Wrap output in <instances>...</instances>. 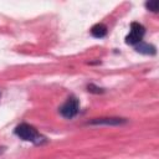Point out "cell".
<instances>
[{
    "instance_id": "obj_4",
    "label": "cell",
    "mask_w": 159,
    "mask_h": 159,
    "mask_svg": "<svg viewBox=\"0 0 159 159\" xmlns=\"http://www.w3.org/2000/svg\"><path fill=\"white\" fill-rule=\"evenodd\" d=\"M127 123V119L118 117H107V118H94L88 122L92 125H120Z\"/></svg>"
},
{
    "instance_id": "obj_6",
    "label": "cell",
    "mask_w": 159,
    "mask_h": 159,
    "mask_svg": "<svg viewBox=\"0 0 159 159\" xmlns=\"http://www.w3.org/2000/svg\"><path fill=\"white\" fill-rule=\"evenodd\" d=\"M107 26L104 25V24H96V25H93L92 27H91V34H92V36L93 37H97V39H102V37H104L106 35H107Z\"/></svg>"
},
{
    "instance_id": "obj_2",
    "label": "cell",
    "mask_w": 159,
    "mask_h": 159,
    "mask_svg": "<svg viewBox=\"0 0 159 159\" xmlns=\"http://www.w3.org/2000/svg\"><path fill=\"white\" fill-rule=\"evenodd\" d=\"M78 111H80V102H78V99H77L76 97H73V96L70 97V98L60 107V113H61V116L65 117V118H67V119H71V118L76 117L77 113H78Z\"/></svg>"
},
{
    "instance_id": "obj_1",
    "label": "cell",
    "mask_w": 159,
    "mask_h": 159,
    "mask_svg": "<svg viewBox=\"0 0 159 159\" xmlns=\"http://www.w3.org/2000/svg\"><path fill=\"white\" fill-rule=\"evenodd\" d=\"M14 133L22 140H26V142H31L34 144H42L46 142V138L43 135H41L37 129L29 124V123H20L19 125H16Z\"/></svg>"
},
{
    "instance_id": "obj_9",
    "label": "cell",
    "mask_w": 159,
    "mask_h": 159,
    "mask_svg": "<svg viewBox=\"0 0 159 159\" xmlns=\"http://www.w3.org/2000/svg\"><path fill=\"white\" fill-rule=\"evenodd\" d=\"M4 150H5V147H0V154H2Z\"/></svg>"
},
{
    "instance_id": "obj_8",
    "label": "cell",
    "mask_w": 159,
    "mask_h": 159,
    "mask_svg": "<svg viewBox=\"0 0 159 159\" xmlns=\"http://www.w3.org/2000/svg\"><path fill=\"white\" fill-rule=\"evenodd\" d=\"M87 89H88V92L96 93V94H99V93H103V92H104L103 88H99L98 86H96V84H93V83L88 84V86H87Z\"/></svg>"
},
{
    "instance_id": "obj_3",
    "label": "cell",
    "mask_w": 159,
    "mask_h": 159,
    "mask_svg": "<svg viewBox=\"0 0 159 159\" xmlns=\"http://www.w3.org/2000/svg\"><path fill=\"white\" fill-rule=\"evenodd\" d=\"M145 34V29L139 22H132L130 24V31L125 37V43L128 45H137L142 42V39Z\"/></svg>"
},
{
    "instance_id": "obj_5",
    "label": "cell",
    "mask_w": 159,
    "mask_h": 159,
    "mask_svg": "<svg viewBox=\"0 0 159 159\" xmlns=\"http://www.w3.org/2000/svg\"><path fill=\"white\" fill-rule=\"evenodd\" d=\"M135 51L143 55H155L157 50L153 45L150 43H145V42H139L135 45Z\"/></svg>"
},
{
    "instance_id": "obj_7",
    "label": "cell",
    "mask_w": 159,
    "mask_h": 159,
    "mask_svg": "<svg viewBox=\"0 0 159 159\" xmlns=\"http://www.w3.org/2000/svg\"><path fill=\"white\" fill-rule=\"evenodd\" d=\"M158 5H159V2H158L157 0L147 1V2H145V7H147L148 10H150V11H153V12H157V11H158Z\"/></svg>"
}]
</instances>
